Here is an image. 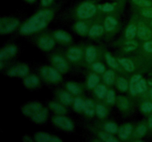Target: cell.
Returning <instances> with one entry per match:
<instances>
[{
    "mask_svg": "<svg viewBox=\"0 0 152 142\" xmlns=\"http://www.w3.org/2000/svg\"><path fill=\"white\" fill-rule=\"evenodd\" d=\"M53 12L50 10H42L28 19L20 28L22 34H31L44 29L53 18Z\"/></svg>",
    "mask_w": 152,
    "mask_h": 142,
    "instance_id": "6da1fadb",
    "label": "cell"
},
{
    "mask_svg": "<svg viewBox=\"0 0 152 142\" xmlns=\"http://www.w3.org/2000/svg\"><path fill=\"white\" fill-rule=\"evenodd\" d=\"M96 12V7L91 2L86 1L79 6L77 13L80 19H86L92 17Z\"/></svg>",
    "mask_w": 152,
    "mask_h": 142,
    "instance_id": "7a4b0ae2",
    "label": "cell"
},
{
    "mask_svg": "<svg viewBox=\"0 0 152 142\" xmlns=\"http://www.w3.org/2000/svg\"><path fill=\"white\" fill-rule=\"evenodd\" d=\"M19 25V21L15 18L3 17L0 21V33L1 35L14 30Z\"/></svg>",
    "mask_w": 152,
    "mask_h": 142,
    "instance_id": "3957f363",
    "label": "cell"
},
{
    "mask_svg": "<svg viewBox=\"0 0 152 142\" xmlns=\"http://www.w3.org/2000/svg\"><path fill=\"white\" fill-rule=\"evenodd\" d=\"M41 75L48 81L55 83L61 80L60 73L54 68L50 67H44L41 69Z\"/></svg>",
    "mask_w": 152,
    "mask_h": 142,
    "instance_id": "277c9868",
    "label": "cell"
},
{
    "mask_svg": "<svg viewBox=\"0 0 152 142\" xmlns=\"http://www.w3.org/2000/svg\"><path fill=\"white\" fill-rule=\"evenodd\" d=\"M42 108L43 106L42 104H40L39 102L34 101L24 105L22 108V112L26 116L32 118L34 115L38 113Z\"/></svg>",
    "mask_w": 152,
    "mask_h": 142,
    "instance_id": "5b68a950",
    "label": "cell"
},
{
    "mask_svg": "<svg viewBox=\"0 0 152 142\" xmlns=\"http://www.w3.org/2000/svg\"><path fill=\"white\" fill-rule=\"evenodd\" d=\"M53 122L56 127L67 131H72L74 130V124L72 121L63 115H57L53 118Z\"/></svg>",
    "mask_w": 152,
    "mask_h": 142,
    "instance_id": "8992f818",
    "label": "cell"
},
{
    "mask_svg": "<svg viewBox=\"0 0 152 142\" xmlns=\"http://www.w3.org/2000/svg\"><path fill=\"white\" fill-rule=\"evenodd\" d=\"M29 68L26 64H19L10 68L7 71V75L10 77H25L28 75Z\"/></svg>",
    "mask_w": 152,
    "mask_h": 142,
    "instance_id": "52a82bcc",
    "label": "cell"
},
{
    "mask_svg": "<svg viewBox=\"0 0 152 142\" xmlns=\"http://www.w3.org/2000/svg\"><path fill=\"white\" fill-rule=\"evenodd\" d=\"M34 140L38 142H59L62 140L57 136L46 133H37L34 135Z\"/></svg>",
    "mask_w": 152,
    "mask_h": 142,
    "instance_id": "ba28073f",
    "label": "cell"
},
{
    "mask_svg": "<svg viewBox=\"0 0 152 142\" xmlns=\"http://www.w3.org/2000/svg\"><path fill=\"white\" fill-rule=\"evenodd\" d=\"M52 64L55 68L60 72H65L68 70V65L66 61L59 56H54L52 58Z\"/></svg>",
    "mask_w": 152,
    "mask_h": 142,
    "instance_id": "9c48e42d",
    "label": "cell"
},
{
    "mask_svg": "<svg viewBox=\"0 0 152 142\" xmlns=\"http://www.w3.org/2000/svg\"><path fill=\"white\" fill-rule=\"evenodd\" d=\"M17 51V48L14 45H9L1 49L0 52V61H4L9 59L10 58L15 56Z\"/></svg>",
    "mask_w": 152,
    "mask_h": 142,
    "instance_id": "30bf717a",
    "label": "cell"
},
{
    "mask_svg": "<svg viewBox=\"0 0 152 142\" xmlns=\"http://www.w3.org/2000/svg\"><path fill=\"white\" fill-rule=\"evenodd\" d=\"M39 47L43 50H50L54 46V40L50 36H45L41 37L38 41Z\"/></svg>",
    "mask_w": 152,
    "mask_h": 142,
    "instance_id": "8fae6325",
    "label": "cell"
},
{
    "mask_svg": "<svg viewBox=\"0 0 152 142\" xmlns=\"http://www.w3.org/2000/svg\"><path fill=\"white\" fill-rule=\"evenodd\" d=\"M151 31L145 25L140 24L137 27V36L142 40H148L151 37Z\"/></svg>",
    "mask_w": 152,
    "mask_h": 142,
    "instance_id": "7c38bea8",
    "label": "cell"
},
{
    "mask_svg": "<svg viewBox=\"0 0 152 142\" xmlns=\"http://www.w3.org/2000/svg\"><path fill=\"white\" fill-rule=\"evenodd\" d=\"M24 84H25V87H28V88H35L39 84V79L38 77L34 75H28L25 78Z\"/></svg>",
    "mask_w": 152,
    "mask_h": 142,
    "instance_id": "4fadbf2b",
    "label": "cell"
},
{
    "mask_svg": "<svg viewBox=\"0 0 152 142\" xmlns=\"http://www.w3.org/2000/svg\"><path fill=\"white\" fill-rule=\"evenodd\" d=\"M48 115V109H46V108L43 107L38 113H37L35 115H34L31 118H32V120L35 123L40 124V123H43L46 121Z\"/></svg>",
    "mask_w": 152,
    "mask_h": 142,
    "instance_id": "5bb4252c",
    "label": "cell"
},
{
    "mask_svg": "<svg viewBox=\"0 0 152 142\" xmlns=\"http://www.w3.org/2000/svg\"><path fill=\"white\" fill-rule=\"evenodd\" d=\"M132 132V126L130 124H127L126 125H123L118 130L119 136L122 140H126L129 138L131 133Z\"/></svg>",
    "mask_w": 152,
    "mask_h": 142,
    "instance_id": "9a60e30c",
    "label": "cell"
},
{
    "mask_svg": "<svg viewBox=\"0 0 152 142\" xmlns=\"http://www.w3.org/2000/svg\"><path fill=\"white\" fill-rule=\"evenodd\" d=\"M117 25V21L112 16H108L104 22L105 30L108 32H112Z\"/></svg>",
    "mask_w": 152,
    "mask_h": 142,
    "instance_id": "2e32d148",
    "label": "cell"
},
{
    "mask_svg": "<svg viewBox=\"0 0 152 142\" xmlns=\"http://www.w3.org/2000/svg\"><path fill=\"white\" fill-rule=\"evenodd\" d=\"M82 50L79 48H71L68 52V57L72 62H77L82 57Z\"/></svg>",
    "mask_w": 152,
    "mask_h": 142,
    "instance_id": "e0dca14e",
    "label": "cell"
},
{
    "mask_svg": "<svg viewBox=\"0 0 152 142\" xmlns=\"http://www.w3.org/2000/svg\"><path fill=\"white\" fill-rule=\"evenodd\" d=\"M54 38H56L57 41L64 43L70 42L71 40V36H70L69 34L67 33L66 32H64V31L61 30H58L56 31V32H55Z\"/></svg>",
    "mask_w": 152,
    "mask_h": 142,
    "instance_id": "ac0fdd59",
    "label": "cell"
},
{
    "mask_svg": "<svg viewBox=\"0 0 152 142\" xmlns=\"http://www.w3.org/2000/svg\"><path fill=\"white\" fill-rule=\"evenodd\" d=\"M58 98L63 104L69 105L73 101V98L69 93L65 91H60L58 93Z\"/></svg>",
    "mask_w": 152,
    "mask_h": 142,
    "instance_id": "d6986e66",
    "label": "cell"
},
{
    "mask_svg": "<svg viewBox=\"0 0 152 142\" xmlns=\"http://www.w3.org/2000/svg\"><path fill=\"white\" fill-rule=\"evenodd\" d=\"M118 62L128 72H133L134 70V64L133 62L130 59H118Z\"/></svg>",
    "mask_w": 152,
    "mask_h": 142,
    "instance_id": "ffe728a7",
    "label": "cell"
},
{
    "mask_svg": "<svg viewBox=\"0 0 152 142\" xmlns=\"http://www.w3.org/2000/svg\"><path fill=\"white\" fill-rule=\"evenodd\" d=\"M140 78V75H135L132 77L130 83H129V90H130L131 93L132 95H134V96L138 93L137 90V82L139 81V80Z\"/></svg>",
    "mask_w": 152,
    "mask_h": 142,
    "instance_id": "44dd1931",
    "label": "cell"
},
{
    "mask_svg": "<svg viewBox=\"0 0 152 142\" xmlns=\"http://www.w3.org/2000/svg\"><path fill=\"white\" fill-rule=\"evenodd\" d=\"M83 110L86 112V114H87L89 116L93 115L94 112H96V107H95L94 104L93 103V101L91 100H86L85 101V106Z\"/></svg>",
    "mask_w": 152,
    "mask_h": 142,
    "instance_id": "7402d4cb",
    "label": "cell"
},
{
    "mask_svg": "<svg viewBox=\"0 0 152 142\" xmlns=\"http://www.w3.org/2000/svg\"><path fill=\"white\" fill-rule=\"evenodd\" d=\"M96 57V50L94 47H88L86 52V59L88 63H91Z\"/></svg>",
    "mask_w": 152,
    "mask_h": 142,
    "instance_id": "603a6c76",
    "label": "cell"
},
{
    "mask_svg": "<svg viewBox=\"0 0 152 142\" xmlns=\"http://www.w3.org/2000/svg\"><path fill=\"white\" fill-rule=\"evenodd\" d=\"M49 107L52 109L53 111H54L56 113L59 114V115H63L65 114L67 112V109L64 107L62 105L56 103V102H50L49 104Z\"/></svg>",
    "mask_w": 152,
    "mask_h": 142,
    "instance_id": "cb8c5ba5",
    "label": "cell"
},
{
    "mask_svg": "<svg viewBox=\"0 0 152 142\" xmlns=\"http://www.w3.org/2000/svg\"><path fill=\"white\" fill-rule=\"evenodd\" d=\"M103 28L101 25H94L93 27H91L90 30H89V36L91 37H94V38L98 37L100 35H102V33H103Z\"/></svg>",
    "mask_w": 152,
    "mask_h": 142,
    "instance_id": "d4e9b609",
    "label": "cell"
},
{
    "mask_svg": "<svg viewBox=\"0 0 152 142\" xmlns=\"http://www.w3.org/2000/svg\"><path fill=\"white\" fill-rule=\"evenodd\" d=\"M99 81V78L95 73L91 74L88 78V87L89 88H94L98 85Z\"/></svg>",
    "mask_w": 152,
    "mask_h": 142,
    "instance_id": "484cf974",
    "label": "cell"
},
{
    "mask_svg": "<svg viewBox=\"0 0 152 142\" xmlns=\"http://www.w3.org/2000/svg\"><path fill=\"white\" fill-rule=\"evenodd\" d=\"M137 33V28L134 25H130L126 31V37L128 39H132Z\"/></svg>",
    "mask_w": 152,
    "mask_h": 142,
    "instance_id": "4316f807",
    "label": "cell"
},
{
    "mask_svg": "<svg viewBox=\"0 0 152 142\" xmlns=\"http://www.w3.org/2000/svg\"><path fill=\"white\" fill-rule=\"evenodd\" d=\"M114 78H115V74L113 70H108L104 72L103 80L108 85H111L114 83Z\"/></svg>",
    "mask_w": 152,
    "mask_h": 142,
    "instance_id": "83f0119b",
    "label": "cell"
},
{
    "mask_svg": "<svg viewBox=\"0 0 152 142\" xmlns=\"http://www.w3.org/2000/svg\"><path fill=\"white\" fill-rule=\"evenodd\" d=\"M108 93L106 87L105 85H97L95 87V94L99 99H103Z\"/></svg>",
    "mask_w": 152,
    "mask_h": 142,
    "instance_id": "f1b7e54d",
    "label": "cell"
},
{
    "mask_svg": "<svg viewBox=\"0 0 152 142\" xmlns=\"http://www.w3.org/2000/svg\"><path fill=\"white\" fill-rule=\"evenodd\" d=\"M117 103L118 107L120 109H123V110H126V109H127L129 107V101H128L127 99L123 97V96H120V97L117 98Z\"/></svg>",
    "mask_w": 152,
    "mask_h": 142,
    "instance_id": "f546056e",
    "label": "cell"
},
{
    "mask_svg": "<svg viewBox=\"0 0 152 142\" xmlns=\"http://www.w3.org/2000/svg\"><path fill=\"white\" fill-rule=\"evenodd\" d=\"M75 29L76 31H77L80 35L82 36H85L88 32L87 25L83 22H77L75 25Z\"/></svg>",
    "mask_w": 152,
    "mask_h": 142,
    "instance_id": "4dcf8cb0",
    "label": "cell"
},
{
    "mask_svg": "<svg viewBox=\"0 0 152 142\" xmlns=\"http://www.w3.org/2000/svg\"><path fill=\"white\" fill-rule=\"evenodd\" d=\"M85 101L80 98H76L74 101V108L77 112H81L84 109Z\"/></svg>",
    "mask_w": 152,
    "mask_h": 142,
    "instance_id": "1f68e13d",
    "label": "cell"
},
{
    "mask_svg": "<svg viewBox=\"0 0 152 142\" xmlns=\"http://www.w3.org/2000/svg\"><path fill=\"white\" fill-rule=\"evenodd\" d=\"M132 2L136 5L142 7V8L152 7L151 0H132Z\"/></svg>",
    "mask_w": 152,
    "mask_h": 142,
    "instance_id": "d6a6232c",
    "label": "cell"
},
{
    "mask_svg": "<svg viewBox=\"0 0 152 142\" xmlns=\"http://www.w3.org/2000/svg\"><path fill=\"white\" fill-rule=\"evenodd\" d=\"M99 8L102 11L106 12V13L111 12L115 9V3H104V4L99 5Z\"/></svg>",
    "mask_w": 152,
    "mask_h": 142,
    "instance_id": "836d02e7",
    "label": "cell"
},
{
    "mask_svg": "<svg viewBox=\"0 0 152 142\" xmlns=\"http://www.w3.org/2000/svg\"><path fill=\"white\" fill-rule=\"evenodd\" d=\"M117 87H118L120 90H121L123 92H126L129 89V82L125 78H120L118 79V81H117Z\"/></svg>",
    "mask_w": 152,
    "mask_h": 142,
    "instance_id": "e575fe53",
    "label": "cell"
},
{
    "mask_svg": "<svg viewBox=\"0 0 152 142\" xmlns=\"http://www.w3.org/2000/svg\"><path fill=\"white\" fill-rule=\"evenodd\" d=\"M67 89L69 90L70 93L74 95H78L80 93V88L77 84H74V83L68 82L67 84Z\"/></svg>",
    "mask_w": 152,
    "mask_h": 142,
    "instance_id": "d590c367",
    "label": "cell"
},
{
    "mask_svg": "<svg viewBox=\"0 0 152 142\" xmlns=\"http://www.w3.org/2000/svg\"><path fill=\"white\" fill-rule=\"evenodd\" d=\"M105 60H106V62L108 63V64L109 66H111V67L118 68V63L116 61V59L113 56H111L109 53H106L105 54Z\"/></svg>",
    "mask_w": 152,
    "mask_h": 142,
    "instance_id": "8d00e7d4",
    "label": "cell"
},
{
    "mask_svg": "<svg viewBox=\"0 0 152 142\" xmlns=\"http://www.w3.org/2000/svg\"><path fill=\"white\" fill-rule=\"evenodd\" d=\"M105 130L109 133H116L118 131V127L114 123L108 122L105 124Z\"/></svg>",
    "mask_w": 152,
    "mask_h": 142,
    "instance_id": "74e56055",
    "label": "cell"
},
{
    "mask_svg": "<svg viewBox=\"0 0 152 142\" xmlns=\"http://www.w3.org/2000/svg\"><path fill=\"white\" fill-rule=\"evenodd\" d=\"M137 90L138 93H142L146 91L147 84L145 79H141L140 78L139 80V81L137 84Z\"/></svg>",
    "mask_w": 152,
    "mask_h": 142,
    "instance_id": "f35d334b",
    "label": "cell"
},
{
    "mask_svg": "<svg viewBox=\"0 0 152 142\" xmlns=\"http://www.w3.org/2000/svg\"><path fill=\"white\" fill-rule=\"evenodd\" d=\"M99 135L105 141H117V139H116L114 136L111 135L108 132L107 133L101 132V133H99Z\"/></svg>",
    "mask_w": 152,
    "mask_h": 142,
    "instance_id": "ab89813d",
    "label": "cell"
},
{
    "mask_svg": "<svg viewBox=\"0 0 152 142\" xmlns=\"http://www.w3.org/2000/svg\"><path fill=\"white\" fill-rule=\"evenodd\" d=\"M107 111L103 105L97 104L96 106V114L99 118H104L106 115Z\"/></svg>",
    "mask_w": 152,
    "mask_h": 142,
    "instance_id": "60d3db41",
    "label": "cell"
},
{
    "mask_svg": "<svg viewBox=\"0 0 152 142\" xmlns=\"http://www.w3.org/2000/svg\"><path fill=\"white\" fill-rule=\"evenodd\" d=\"M147 128L144 124H140L137 127L136 131H135V135L137 137H142L146 133Z\"/></svg>",
    "mask_w": 152,
    "mask_h": 142,
    "instance_id": "b9f144b4",
    "label": "cell"
},
{
    "mask_svg": "<svg viewBox=\"0 0 152 142\" xmlns=\"http://www.w3.org/2000/svg\"><path fill=\"white\" fill-rule=\"evenodd\" d=\"M141 110L143 112H151L152 111V103L150 101H145L141 104Z\"/></svg>",
    "mask_w": 152,
    "mask_h": 142,
    "instance_id": "7bdbcfd3",
    "label": "cell"
},
{
    "mask_svg": "<svg viewBox=\"0 0 152 142\" xmlns=\"http://www.w3.org/2000/svg\"><path fill=\"white\" fill-rule=\"evenodd\" d=\"M93 70L97 73H103L105 72V66L99 62H96L92 66Z\"/></svg>",
    "mask_w": 152,
    "mask_h": 142,
    "instance_id": "ee69618b",
    "label": "cell"
},
{
    "mask_svg": "<svg viewBox=\"0 0 152 142\" xmlns=\"http://www.w3.org/2000/svg\"><path fill=\"white\" fill-rule=\"evenodd\" d=\"M137 44L135 41H127V42L125 43L124 50H126V51H131V50H134L137 47Z\"/></svg>",
    "mask_w": 152,
    "mask_h": 142,
    "instance_id": "f6af8a7d",
    "label": "cell"
},
{
    "mask_svg": "<svg viewBox=\"0 0 152 142\" xmlns=\"http://www.w3.org/2000/svg\"><path fill=\"white\" fill-rule=\"evenodd\" d=\"M106 100L108 104H114L116 101L115 93L113 90H109L106 95Z\"/></svg>",
    "mask_w": 152,
    "mask_h": 142,
    "instance_id": "bcb514c9",
    "label": "cell"
},
{
    "mask_svg": "<svg viewBox=\"0 0 152 142\" xmlns=\"http://www.w3.org/2000/svg\"><path fill=\"white\" fill-rule=\"evenodd\" d=\"M141 13L145 17L152 18V7H147V8H142V10H141Z\"/></svg>",
    "mask_w": 152,
    "mask_h": 142,
    "instance_id": "7dc6e473",
    "label": "cell"
},
{
    "mask_svg": "<svg viewBox=\"0 0 152 142\" xmlns=\"http://www.w3.org/2000/svg\"><path fill=\"white\" fill-rule=\"evenodd\" d=\"M144 50L148 53H152V41H147L143 45Z\"/></svg>",
    "mask_w": 152,
    "mask_h": 142,
    "instance_id": "c3c4849f",
    "label": "cell"
},
{
    "mask_svg": "<svg viewBox=\"0 0 152 142\" xmlns=\"http://www.w3.org/2000/svg\"><path fill=\"white\" fill-rule=\"evenodd\" d=\"M53 1V0H42L41 3L43 6H48Z\"/></svg>",
    "mask_w": 152,
    "mask_h": 142,
    "instance_id": "681fc988",
    "label": "cell"
},
{
    "mask_svg": "<svg viewBox=\"0 0 152 142\" xmlns=\"http://www.w3.org/2000/svg\"><path fill=\"white\" fill-rule=\"evenodd\" d=\"M148 126H149L150 128L152 129V115L148 119Z\"/></svg>",
    "mask_w": 152,
    "mask_h": 142,
    "instance_id": "f907efd6",
    "label": "cell"
},
{
    "mask_svg": "<svg viewBox=\"0 0 152 142\" xmlns=\"http://www.w3.org/2000/svg\"><path fill=\"white\" fill-rule=\"evenodd\" d=\"M25 1H28V2H29V3H33V2H34L36 0H25Z\"/></svg>",
    "mask_w": 152,
    "mask_h": 142,
    "instance_id": "816d5d0a",
    "label": "cell"
},
{
    "mask_svg": "<svg viewBox=\"0 0 152 142\" xmlns=\"http://www.w3.org/2000/svg\"><path fill=\"white\" fill-rule=\"evenodd\" d=\"M151 96L152 97V89H151Z\"/></svg>",
    "mask_w": 152,
    "mask_h": 142,
    "instance_id": "f5cc1de1",
    "label": "cell"
},
{
    "mask_svg": "<svg viewBox=\"0 0 152 142\" xmlns=\"http://www.w3.org/2000/svg\"><path fill=\"white\" fill-rule=\"evenodd\" d=\"M151 26H152V22H151Z\"/></svg>",
    "mask_w": 152,
    "mask_h": 142,
    "instance_id": "db71d44e",
    "label": "cell"
}]
</instances>
